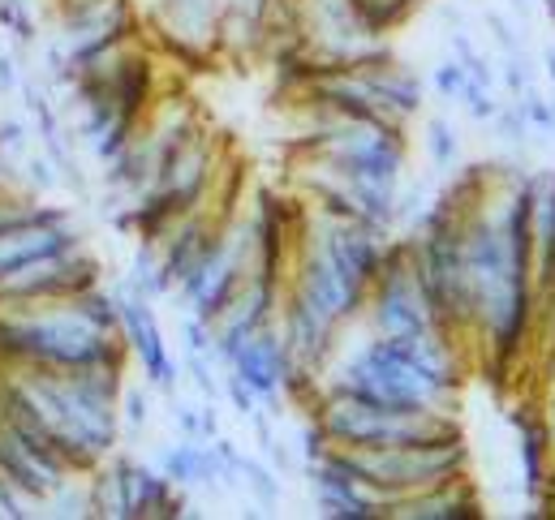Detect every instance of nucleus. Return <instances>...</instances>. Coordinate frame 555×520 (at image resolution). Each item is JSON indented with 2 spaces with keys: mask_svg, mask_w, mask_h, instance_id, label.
<instances>
[{
  "mask_svg": "<svg viewBox=\"0 0 555 520\" xmlns=\"http://www.w3.org/2000/svg\"><path fill=\"white\" fill-rule=\"evenodd\" d=\"M358 478L379 486L388 499H405L417 491L443 486L469 473V443L465 434L426 439V443H397V447H340Z\"/></svg>",
  "mask_w": 555,
  "mask_h": 520,
  "instance_id": "nucleus-1",
  "label": "nucleus"
},
{
  "mask_svg": "<svg viewBox=\"0 0 555 520\" xmlns=\"http://www.w3.org/2000/svg\"><path fill=\"white\" fill-rule=\"evenodd\" d=\"M366 332L375 336H414V332H448L439 323V310L422 284L410 255V242L405 233H392L388 237V250H384V266L366 292V306H362V318H358Z\"/></svg>",
  "mask_w": 555,
  "mask_h": 520,
  "instance_id": "nucleus-2",
  "label": "nucleus"
},
{
  "mask_svg": "<svg viewBox=\"0 0 555 520\" xmlns=\"http://www.w3.org/2000/svg\"><path fill=\"white\" fill-rule=\"evenodd\" d=\"M301 473H306V486H310V499H314L319 517L388 520V504L392 499L379 486H371L366 478H358L340 447H327L319 460H306Z\"/></svg>",
  "mask_w": 555,
  "mask_h": 520,
  "instance_id": "nucleus-3",
  "label": "nucleus"
},
{
  "mask_svg": "<svg viewBox=\"0 0 555 520\" xmlns=\"http://www.w3.org/2000/svg\"><path fill=\"white\" fill-rule=\"evenodd\" d=\"M117 288V301H121V336L130 344V358L139 362L146 388L159 391V395H172L181 388V358L172 353L164 327H159V314H155V301L134 297L121 280L113 284Z\"/></svg>",
  "mask_w": 555,
  "mask_h": 520,
  "instance_id": "nucleus-4",
  "label": "nucleus"
},
{
  "mask_svg": "<svg viewBox=\"0 0 555 520\" xmlns=\"http://www.w3.org/2000/svg\"><path fill=\"white\" fill-rule=\"evenodd\" d=\"M224 370L242 375L250 388L263 395L268 408L280 404L288 379H293V362H288V344H284V336H280V318L268 323V327H259L255 336H246V340L233 349V358L224 362Z\"/></svg>",
  "mask_w": 555,
  "mask_h": 520,
  "instance_id": "nucleus-5",
  "label": "nucleus"
},
{
  "mask_svg": "<svg viewBox=\"0 0 555 520\" xmlns=\"http://www.w3.org/2000/svg\"><path fill=\"white\" fill-rule=\"evenodd\" d=\"M113 465H117L121 491H126V520H177L190 512V504H185L190 491L172 486L159 465H142L121 452H113Z\"/></svg>",
  "mask_w": 555,
  "mask_h": 520,
  "instance_id": "nucleus-6",
  "label": "nucleus"
},
{
  "mask_svg": "<svg viewBox=\"0 0 555 520\" xmlns=\"http://www.w3.org/2000/svg\"><path fill=\"white\" fill-rule=\"evenodd\" d=\"M530 280L539 310L555 288V168H534V216H530Z\"/></svg>",
  "mask_w": 555,
  "mask_h": 520,
  "instance_id": "nucleus-7",
  "label": "nucleus"
},
{
  "mask_svg": "<svg viewBox=\"0 0 555 520\" xmlns=\"http://www.w3.org/2000/svg\"><path fill=\"white\" fill-rule=\"evenodd\" d=\"M478 517H482V495L469 482V473L388 504V520H478Z\"/></svg>",
  "mask_w": 555,
  "mask_h": 520,
  "instance_id": "nucleus-8",
  "label": "nucleus"
},
{
  "mask_svg": "<svg viewBox=\"0 0 555 520\" xmlns=\"http://www.w3.org/2000/svg\"><path fill=\"white\" fill-rule=\"evenodd\" d=\"M513 426H517V465H521V486L530 499L543 495L547 478L555 469V452H552V439H547V426L539 417V404L530 408H517L513 413Z\"/></svg>",
  "mask_w": 555,
  "mask_h": 520,
  "instance_id": "nucleus-9",
  "label": "nucleus"
},
{
  "mask_svg": "<svg viewBox=\"0 0 555 520\" xmlns=\"http://www.w3.org/2000/svg\"><path fill=\"white\" fill-rule=\"evenodd\" d=\"M371 69V78H375V87H379V100H384V113H388V121L392 126H410L417 113H422V74H414L405 61H397V56H379V61H371L366 65Z\"/></svg>",
  "mask_w": 555,
  "mask_h": 520,
  "instance_id": "nucleus-10",
  "label": "nucleus"
},
{
  "mask_svg": "<svg viewBox=\"0 0 555 520\" xmlns=\"http://www.w3.org/2000/svg\"><path fill=\"white\" fill-rule=\"evenodd\" d=\"M159 469L168 473V482L172 486H181V491H198V486H207V439H177V443H168L164 452H159Z\"/></svg>",
  "mask_w": 555,
  "mask_h": 520,
  "instance_id": "nucleus-11",
  "label": "nucleus"
},
{
  "mask_svg": "<svg viewBox=\"0 0 555 520\" xmlns=\"http://www.w3.org/2000/svg\"><path fill=\"white\" fill-rule=\"evenodd\" d=\"M121 284H126L134 297H146V301H159V297L172 292V280H168V271H164V259H159V250H155L151 242H139V250H134V259H130V271L121 275Z\"/></svg>",
  "mask_w": 555,
  "mask_h": 520,
  "instance_id": "nucleus-12",
  "label": "nucleus"
},
{
  "mask_svg": "<svg viewBox=\"0 0 555 520\" xmlns=\"http://www.w3.org/2000/svg\"><path fill=\"white\" fill-rule=\"evenodd\" d=\"M87 495H91V517L126 520V491H121V473H117L113 456L87 473Z\"/></svg>",
  "mask_w": 555,
  "mask_h": 520,
  "instance_id": "nucleus-13",
  "label": "nucleus"
},
{
  "mask_svg": "<svg viewBox=\"0 0 555 520\" xmlns=\"http://www.w3.org/2000/svg\"><path fill=\"white\" fill-rule=\"evenodd\" d=\"M422 151L435 172H456L461 168V133L448 117H426L422 121Z\"/></svg>",
  "mask_w": 555,
  "mask_h": 520,
  "instance_id": "nucleus-14",
  "label": "nucleus"
},
{
  "mask_svg": "<svg viewBox=\"0 0 555 520\" xmlns=\"http://www.w3.org/2000/svg\"><path fill=\"white\" fill-rule=\"evenodd\" d=\"M172 426L185 434V439H216L220 434V413H216V400H172Z\"/></svg>",
  "mask_w": 555,
  "mask_h": 520,
  "instance_id": "nucleus-15",
  "label": "nucleus"
},
{
  "mask_svg": "<svg viewBox=\"0 0 555 520\" xmlns=\"http://www.w3.org/2000/svg\"><path fill=\"white\" fill-rule=\"evenodd\" d=\"M220 375H224V366H220L216 353H190V349H181V379L198 391V400H216L220 395Z\"/></svg>",
  "mask_w": 555,
  "mask_h": 520,
  "instance_id": "nucleus-16",
  "label": "nucleus"
},
{
  "mask_svg": "<svg viewBox=\"0 0 555 520\" xmlns=\"http://www.w3.org/2000/svg\"><path fill=\"white\" fill-rule=\"evenodd\" d=\"M242 491L250 495V504L276 508L284 486H280V473L272 465H263V460H255V456H242Z\"/></svg>",
  "mask_w": 555,
  "mask_h": 520,
  "instance_id": "nucleus-17",
  "label": "nucleus"
},
{
  "mask_svg": "<svg viewBox=\"0 0 555 520\" xmlns=\"http://www.w3.org/2000/svg\"><path fill=\"white\" fill-rule=\"evenodd\" d=\"M17 185L26 190V194H35V198H43V194H52V190H61V177H56V164L43 155V151H30L22 164H17Z\"/></svg>",
  "mask_w": 555,
  "mask_h": 520,
  "instance_id": "nucleus-18",
  "label": "nucleus"
},
{
  "mask_svg": "<svg viewBox=\"0 0 555 520\" xmlns=\"http://www.w3.org/2000/svg\"><path fill=\"white\" fill-rule=\"evenodd\" d=\"M487 35H491V43H495V52L500 56H521L526 52V26H517L513 17H504L500 9H487Z\"/></svg>",
  "mask_w": 555,
  "mask_h": 520,
  "instance_id": "nucleus-19",
  "label": "nucleus"
},
{
  "mask_svg": "<svg viewBox=\"0 0 555 520\" xmlns=\"http://www.w3.org/2000/svg\"><path fill=\"white\" fill-rule=\"evenodd\" d=\"M117 413H121V430H146L151 421V388L142 384H126L121 388V400H117Z\"/></svg>",
  "mask_w": 555,
  "mask_h": 520,
  "instance_id": "nucleus-20",
  "label": "nucleus"
},
{
  "mask_svg": "<svg viewBox=\"0 0 555 520\" xmlns=\"http://www.w3.org/2000/svg\"><path fill=\"white\" fill-rule=\"evenodd\" d=\"M465 82H469V74H465V65H461L456 56H448V61H439V65L430 69V87L439 91L443 104H461Z\"/></svg>",
  "mask_w": 555,
  "mask_h": 520,
  "instance_id": "nucleus-21",
  "label": "nucleus"
},
{
  "mask_svg": "<svg viewBox=\"0 0 555 520\" xmlns=\"http://www.w3.org/2000/svg\"><path fill=\"white\" fill-rule=\"evenodd\" d=\"M220 395L229 400V408H233L237 417H250V413L268 408V404H263V395L250 388L242 375H233V370H224V375H220Z\"/></svg>",
  "mask_w": 555,
  "mask_h": 520,
  "instance_id": "nucleus-22",
  "label": "nucleus"
},
{
  "mask_svg": "<svg viewBox=\"0 0 555 520\" xmlns=\"http://www.w3.org/2000/svg\"><path fill=\"white\" fill-rule=\"evenodd\" d=\"M30 121H22V117H0V155L4 159H13V164H22L35 146H30Z\"/></svg>",
  "mask_w": 555,
  "mask_h": 520,
  "instance_id": "nucleus-23",
  "label": "nucleus"
},
{
  "mask_svg": "<svg viewBox=\"0 0 555 520\" xmlns=\"http://www.w3.org/2000/svg\"><path fill=\"white\" fill-rule=\"evenodd\" d=\"M491 133L500 142H508V146H530V126H526V117H521V108L513 100L500 104V113L491 117Z\"/></svg>",
  "mask_w": 555,
  "mask_h": 520,
  "instance_id": "nucleus-24",
  "label": "nucleus"
},
{
  "mask_svg": "<svg viewBox=\"0 0 555 520\" xmlns=\"http://www.w3.org/2000/svg\"><path fill=\"white\" fill-rule=\"evenodd\" d=\"M461 108H465V117H469V121H478V126H491V117L500 113V91H491V87H478V82H465Z\"/></svg>",
  "mask_w": 555,
  "mask_h": 520,
  "instance_id": "nucleus-25",
  "label": "nucleus"
},
{
  "mask_svg": "<svg viewBox=\"0 0 555 520\" xmlns=\"http://www.w3.org/2000/svg\"><path fill=\"white\" fill-rule=\"evenodd\" d=\"M495 69H500V87L517 100L526 87H534V74H530V61H526V52L521 56H495Z\"/></svg>",
  "mask_w": 555,
  "mask_h": 520,
  "instance_id": "nucleus-26",
  "label": "nucleus"
},
{
  "mask_svg": "<svg viewBox=\"0 0 555 520\" xmlns=\"http://www.w3.org/2000/svg\"><path fill=\"white\" fill-rule=\"evenodd\" d=\"M259 447H263V456L272 460V469H276L280 478H293V473L301 469V456H297V447H288L280 434H268V439H259Z\"/></svg>",
  "mask_w": 555,
  "mask_h": 520,
  "instance_id": "nucleus-27",
  "label": "nucleus"
},
{
  "mask_svg": "<svg viewBox=\"0 0 555 520\" xmlns=\"http://www.w3.org/2000/svg\"><path fill=\"white\" fill-rule=\"evenodd\" d=\"M327 447H332V443H327L323 426H319L314 417H306V421H301V430H297V456H301V465H306V460H319Z\"/></svg>",
  "mask_w": 555,
  "mask_h": 520,
  "instance_id": "nucleus-28",
  "label": "nucleus"
},
{
  "mask_svg": "<svg viewBox=\"0 0 555 520\" xmlns=\"http://www.w3.org/2000/svg\"><path fill=\"white\" fill-rule=\"evenodd\" d=\"M22 74H26V56L17 48H4L0 43V95H17Z\"/></svg>",
  "mask_w": 555,
  "mask_h": 520,
  "instance_id": "nucleus-29",
  "label": "nucleus"
},
{
  "mask_svg": "<svg viewBox=\"0 0 555 520\" xmlns=\"http://www.w3.org/2000/svg\"><path fill=\"white\" fill-rule=\"evenodd\" d=\"M539 340H543V349H547V362L555 366V288H552V297L543 301V310H539Z\"/></svg>",
  "mask_w": 555,
  "mask_h": 520,
  "instance_id": "nucleus-30",
  "label": "nucleus"
},
{
  "mask_svg": "<svg viewBox=\"0 0 555 520\" xmlns=\"http://www.w3.org/2000/svg\"><path fill=\"white\" fill-rule=\"evenodd\" d=\"M448 48H452V56H456V61H469V56H478V52H482V48H478V39H474L465 26H452V30H448Z\"/></svg>",
  "mask_w": 555,
  "mask_h": 520,
  "instance_id": "nucleus-31",
  "label": "nucleus"
},
{
  "mask_svg": "<svg viewBox=\"0 0 555 520\" xmlns=\"http://www.w3.org/2000/svg\"><path fill=\"white\" fill-rule=\"evenodd\" d=\"M539 417H543V426H547V439H552V452H555V375L547 379V388H543V400H539Z\"/></svg>",
  "mask_w": 555,
  "mask_h": 520,
  "instance_id": "nucleus-32",
  "label": "nucleus"
},
{
  "mask_svg": "<svg viewBox=\"0 0 555 520\" xmlns=\"http://www.w3.org/2000/svg\"><path fill=\"white\" fill-rule=\"evenodd\" d=\"M508 9H513V22H517V26H526V22H530V13H534V0H508Z\"/></svg>",
  "mask_w": 555,
  "mask_h": 520,
  "instance_id": "nucleus-33",
  "label": "nucleus"
},
{
  "mask_svg": "<svg viewBox=\"0 0 555 520\" xmlns=\"http://www.w3.org/2000/svg\"><path fill=\"white\" fill-rule=\"evenodd\" d=\"M543 74H547V82H552V91H555V48H547L543 52ZM555 100V95H552Z\"/></svg>",
  "mask_w": 555,
  "mask_h": 520,
  "instance_id": "nucleus-34",
  "label": "nucleus"
},
{
  "mask_svg": "<svg viewBox=\"0 0 555 520\" xmlns=\"http://www.w3.org/2000/svg\"><path fill=\"white\" fill-rule=\"evenodd\" d=\"M552 146H555V121H552Z\"/></svg>",
  "mask_w": 555,
  "mask_h": 520,
  "instance_id": "nucleus-35",
  "label": "nucleus"
}]
</instances>
